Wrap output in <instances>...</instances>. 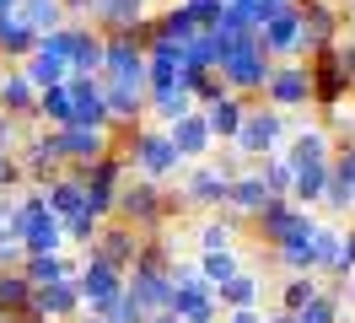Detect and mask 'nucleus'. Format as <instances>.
I'll return each instance as SVG.
<instances>
[{
  "label": "nucleus",
  "instance_id": "obj_1",
  "mask_svg": "<svg viewBox=\"0 0 355 323\" xmlns=\"http://www.w3.org/2000/svg\"><path fill=\"white\" fill-rule=\"evenodd\" d=\"M81 297H87L92 307H113V301H119V270H113L108 258H97L87 275H81Z\"/></svg>",
  "mask_w": 355,
  "mask_h": 323
},
{
  "label": "nucleus",
  "instance_id": "obj_2",
  "mask_svg": "<svg viewBox=\"0 0 355 323\" xmlns=\"http://www.w3.org/2000/svg\"><path fill=\"white\" fill-rule=\"evenodd\" d=\"M221 301H226V307H253V301H259V280H248V275L226 280V285H221Z\"/></svg>",
  "mask_w": 355,
  "mask_h": 323
},
{
  "label": "nucleus",
  "instance_id": "obj_3",
  "mask_svg": "<svg viewBox=\"0 0 355 323\" xmlns=\"http://www.w3.org/2000/svg\"><path fill=\"white\" fill-rule=\"evenodd\" d=\"M173 146H178V151H200V146H205V124L183 119V124L173 129Z\"/></svg>",
  "mask_w": 355,
  "mask_h": 323
},
{
  "label": "nucleus",
  "instance_id": "obj_4",
  "mask_svg": "<svg viewBox=\"0 0 355 323\" xmlns=\"http://www.w3.org/2000/svg\"><path fill=\"white\" fill-rule=\"evenodd\" d=\"M232 323H264V318H259L253 307H237V313H232Z\"/></svg>",
  "mask_w": 355,
  "mask_h": 323
},
{
  "label": "nucleus",
  "instance_id": "obj_5",
  "mask_svg": "<svg viewBox=\"0 0 355 323\" xmlns=\"http://www.w3.org/2000/svg\"><path fill=\"white\" fill-rule=\"evenodd\" d=\"M269 323H302V313H280V318H269Z\"/></svg>",
  "mask_w": 355,
  "mask_h": 323
}]
</instances>
